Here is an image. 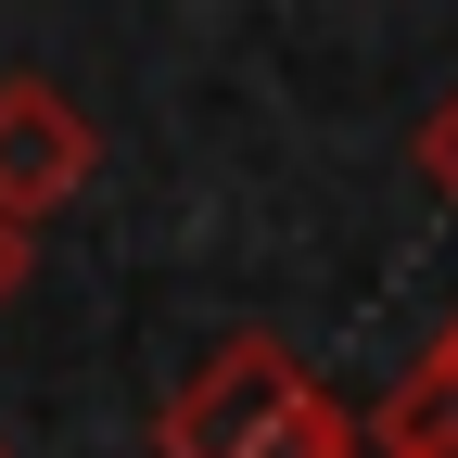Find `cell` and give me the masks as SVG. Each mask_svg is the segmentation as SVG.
Returning a JSON list of instances; mask_svg holds the SVG:
<instances>
[{
	"label": "cell",
	"instance_id": "6da1fadb",
	"mask_svg": "<svg viewBox=\"0 0 458 458\" xmlns=\"http://www.w3.org/2000/svg\"><path fill=\"white\" fill-rule=\"evenodd\" d=\"M293 382H318V369H306L280 331H229L216 357H204V369L153 408V458H229V445H242V433H255Z\"/></svg>",
	"mask_w": 458,
	"mask_h": 458
},
{
	"label": "cell",
	"instance_id": "7a4b0ae2",
	"mask_svg": "<svg viewBox=\"0 0 458 458\" xmlns=\"http://www.w3.org/2000/svg\"><path fill=\"white\" fill-rule=\"evenodd\" d=\"M89 179H102V128L77 114V89L0 77V216L38 229V216H64Z\"/></svg>",
	"mask_w": 458,
	"mask_h": 458
},
{
	"label": "cell",
	"instance_id": "3957f363",
	"mask_svg": "<svg viewBox=\"0 0 458 458\" xmlns=\"http://www.w3.org/2000/svg\"><path fill=\"white\" fill-rule=\"evenodd\" d=\"M369 458H458V318L394 369V394L369 408Z\"/></svg>",
	"mask_w": 458,
	"mask_h": 458
},
{
	"label": "cell",
	"instance_id": "277c9868",
	"mask_svg": "<svg viewBox=\"0 0 458 458\" xmlns=\"http://www.w3.org/2000/svg\"><path fill=\"white\" fill-rule=\"evenodd\" d=\"M229 458H369V420L344 408L331 382H293V394H280V408L229 445Z\"/></svg>",
	"mask_w": 458,
	"mask_h": 458
},
{
	"label": "cell",
	"instance_id": "5b68a950",
	"mask_svg": "<svg viewBox=\"0 0 458 458\" xmlns=\"http://www.w3.org/2000/svg\"><path fill=\"white\" fill-rule=\"evenodd\" d=\"M420 179H433V191L458 204V89H445V102L420 114Z\"/></svg>",
	"mask_w": 458,
	"mask_h": 458
},
{
	"label": "cell",
	"instance_id": "8992f818",
	"mask_svg": "<svg viewBox=\"0 0 458 458\" xmlns=\"http://www.w3.org/2000/svg\"><path fill=\"white\" fill-rule=\"evenodd\" d=\"M26 267H38V229H13V216H0V306L26 293Z\"/></svg>",
	"mask_w": 458,
	"mask_h": 458
},
{
	"label": "cell",
	"instance_id": "52a82bcc",
	"mask_svg": "<svg viewBox=\"0 0 458 458\" xmlns=\"http://www.w3.org/2000/svg\"><path fill=\"white\" fill-rule=\"evenodd\" d=\"M0 458H13V445H0Z\"/></svg>",
	"mask_w": 458,
	"mask_h": 458
}]
</instances>
